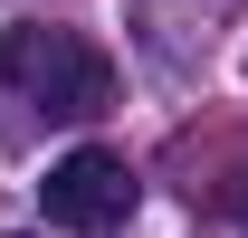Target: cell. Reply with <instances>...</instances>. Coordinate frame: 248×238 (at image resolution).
<instances>
[{
    "label": "cell",
    "mask_w": 248,
    "mask_h": 238,
    "mask_svg": "<svg viewBox=\"0 0 248 238\" xmlns=\"http://www.w3.org/2000/svg\"><path fill=\"white\" fill-rule=\"evenodd\" d=\"M38 209H48V229H115L124 209H134V172H124V152L77 143L67 162H48Z\"/></svg>",
    "instance_id": "cell-2"
},
{
    "label": "cell",
    "mask_w": 248,
    "mask_h": 238,
    "mask_svg": "<svg viewBox=\"0 0 248 238\" xmlns=\"http://www.w3.org/2000/svg\"><path fill=\"white\" fill-rule=\"evenodd\" d=\"M0 76H10V95H29L58 124H86V115L115 105V58L77 29H48V19H19L0 38Z\"/></svg>",
    "instance_id": "cell-1"
},
{
    "label": "cell",
    "mask_w": 248,
    "mask_h": 238,
    "mask_svg": "<svg viewBox=\"0 0 248 238\" xmlns=\"http://www.w3.org/2000/svg\"><path fill=\"white\" fill-rule=\"evenodd\" d=\"M239 219H248V209H239Z\"/></svg>",
    "instance_id": "cell-3"
}]
</instances>
